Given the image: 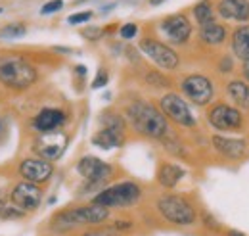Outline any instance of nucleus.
<instances>
[{
    "label": "nucleus",
    "instance_id": "f257e3e1",
    "mask_svg": "<svg viewBox=\"0 0 249 236\" xmlns=\"http://www.w3.org/2000/svg\"><path fill=\"white\" fill-rule=\"evenodd\" d=\"M126 118L130 121V125L136 129V133L150 137V138H161L169 131L167 118L156 106H152L144 100H134L126 108Z\"/></svg>",
    "mask_w": 249,
    "mask_h": 236
},
{
    "label": "nucleus",
    "instance_id": "f03ea898",
    "mask_svg": "<svg viewBox=\"0 0 249 236\" xmlns=\"http://www.w3.org/2000/svg\"><path fill=\"white\" fill-rule=\"evenodd\" d=\"M36 81V69L29 61L18 56L0 58V83L8 89L25 90Z\"/></svg>",
    "mask_w": 249,
    "mask_h": 236
},
{
    "label": "nucleus",
    "instance_id": "7ed1b4c3",
    "mask_svg": "<svg viewBox=\"0 0 249 236\" xmlns=\"http://www.w3.org/2000/svg\"><path fill=\"white\" fill-rule=\"evenodd\" d=\"M107 217H109V211L98 204L71 207V209L60 211L54 217V227L65 231V229H75V227H83V225H100Z\"/></svg>",
    "mask_w": 249,
    "mask_h": 236
},
{
    "label": "nucleus",
    "instance_id": "20e7f679",
    "mask_svg": "<svg viewBox=\"0 0 249 236\" xmlns=\"http://www.w3.org/2000/svg\"><path fill=\"white\" fill-rule=\"evenodd\" d=\"M142 196V188L132 182V180H123L113 186L104 188L100 194H96L92 204L111 209V207H130L134 206Z\"/></svg>",
    "mask_w": 249,
    "mask_h": 236
},
{
    "label": "nucleus",
    "instance_id": "39448f33",
    "mask_svg": "<svg viewBox=\"0 0 249 236\" xmlns=\"http://www.w3.org/2000/svg\"><path fill=\"white\" fill-rule=\"evenodd\" d=\"M157 211L173 225H180V227H188L194 225L197 219V213L194 206L188 202L184 196L178 194H163L157 200Z\"/></svg>",
    "mask_w": 249,
    "mask_h": 236
},
{
    "label": "nucleus",
    "instance_id": "423d86ee",
    "mask_svg": "<svg viewBox=\"0 0 249 236\" xmlns=\"http://www.w3.org/2000/svg\"><path fill=\"white\" fill-rule=\"evenodd\" d=\"M159 106H161V114L171 121H175L177 125H182V127H194L196 125V119L192 116L188 104L178 94H165L161 98Z\"/></svg>",
    "mask_w": 249,
    "mask_h": 236
},
{
    "label": "nucleus",
    "instance_id": "0eeeda50",
    "mask_svg": "<svg viewBox=\"0 0 249 236\" xmlns=\"http://www.w3.org/2000/svg\"><path fill=\"white\" fill-rule=\"evenodd\" d=\"M140 50L163 69H177L178 67V54L171 46L159 42L156 39H144L140 42Z\"/></svg>",
    "mask_w": 249,
    "mask_h": 236
},
{
    "label": "nucleus",
    "instance_id": "6e6552de",
    "mask_svg": "<svg viewBox=\"0 0 249 236\" xmlns=\"http://www.w3.org/2000/svg\"><path fill=\"white\" fill-rule=\"evenodd\" d=\"M65 148H67V135L62 131L40 133V137L35 140V152L46 161L58 159L65 152Z\"/></svg>",
    "mask_w": 249,
    "mask_h": 236
},
{
    "label": "nucleus",
    "instance_id": "1a4fd4ad",
    "mask_svg": "<svg viewBox=\"0 0 249 236\" xmlns=\"http://www.w3.org/2000/svg\"><path fill=\"white\" fill-rule=\"evenodd\" d=\"M10 200L12 204L21 209L23 213L25 211H35L36 207L40 206V200H42V190L35 184V182H18L10 194Z\"/></svg>",
    "mask_w": 249,
    "mask_h": 236
},
{
    "label": "nucleus",
    "instance_id": "9d476101",
    "mask_svg": "<svg viewBox=\"0 0 249 236\" xmlns=\"http://www.w3.org/2000/svg\"><path fill=\"white\" fill-rule=\"evenodd\" d=\"M77 171L85 180H89V184H102L111 177L113 167L94 156H85L83 159H79Z\"/></svg>",
    "mask_w": 249,
    "mask_h": 236
},
{
    "label": "nucleus",
    "instance_id": "9b49d317",
    "mask_svg": "<svg viewBox=\"0 0 249 236\" xmlns=\"http://www.w3.org/2000/svg\"><path fill=\"white\" fill-rule=\"evenodd\" d=\"M182 92L196 106H207L213 98V85L203 75H188L182 81Z\"/></svg>",
    "mask_w": 249,
    "mask_h": 236
},
{
    "label": "nucleus",
    "instance_id": "f8f14e48",
    "mask_svg": "<svg viewBox=\"0 0 249 236\" xmlns=\"http://www.w3.org/2000/svg\"><path fill=\"white\" fill-rule=\"evenodd\" d=\"M207 119L218 131H236L242 127V121H244L240 110H236L228 104H215L209 110Z\"/></svg>",
    "mask_w": 249,
    "mask_h": 236
},
{
    "label": "nucleus",
    "instance_id": "ddd939ff",
    "mask_svg": "<svg viewBox=\"0 0 249 236\" xmlns=\"http://www.w3.org/2000/svg\"><path fill=\"white\" fill-rule=\"evenodd\" d=\"M19 175L25 178L27 182H35V184H40V182H46L48 178L52 177L54 173V167L50 161L42 159V157H27L19 163Z\"/></svg>",
    "mask_w": 249,
    "mask_h": 236
},
{
    "label": "nucleus",
    "instance_id": "4468645a",
    "mask_svg": "<svg viewBox=\"0 0 249 236\" xmlns=\"http://www.w3.org/2000/svg\"><path fill=\"white\" fill-rule=\"evenodd\" d=\"M161 31L165 33V37L173 44H184L190 39V35H192V25H190L186 16L175 14V16H169V18L163 20Z\"/></svg>",
    "mask_w": 249,
    "mask_h": 236
},
{
    "label": "nucleus",
    "instance_id": "2eb2a0df",
    "mask_svg": "<svg viewBox=\"0 0 249 236\" xmlns=\"http://www.w3.org/2000/svg\"><path fill=\"white\" fill-rule=\"evenodd\" d=\"M65 123V114L62 110H56V108H44L36 114V118L33 121L35 129L38 133H52V131H58Z\"/></svg>",
    "mask_w": 249,
    "mask_h": 236
},
{
    "label": "nucleus",
    "instance_id": "dca6fc26",
    "mask_svg": "<svg viewBox=\"0 0 249 236\" xmlns=\"http://www.w3.org/2000/svg\"><path fill=\"white\" fill-rule=\"evenodd\" d=\"M213 146L220 156L228 157V159H242L244 154L248 152V144L246 140H236V138H226V137H218L215 135L211 138Z\"/></svg>",
    "mask_w": 249,
    "mask_h": 236
},
{
    "label": "nucleus",
    "instance_id": "f3484780",
    "mask_svg": "<svg viewBox=\"0 0 249 236\" xmlns=\"http://www.w3.org/2000/svg\"><path fill=\"white\" fill-rule=\"evenodd\" d=\"M218 14L224 20L234 21H248L249 20V0H220Z\"/></svg>",
    "mask_w": 249,
    "mask_h": 236
},
{
    "label": "nucleus",
    "instance_id": "a211bd4d",
    "mask_svg": "<svg viewBox=\"0 0 249 236\" xmlns=\"http://www.w3.org/2000/svg\"><path fill=\"white\" fill-rule=\"evenodd\" d=\"M123 140H124V133L123 131H115V129H100L92 137V144L104 148V150L121 146Z\"/></svg>",
    "mask_w": 249,
    "mask_h": 236
},
{
    "label": "nucleus",
    "instance_id": "6ab92c4d",
    "mask_svg": "<svg viewBox=\"0 0 249 236\" xmlns=\"http://www.w3.org/2000/svg\"><path fill=\"white\" fill-rule=\"evenodd\" d=\"M182 177H184V169H180L175 163H163L157 171V180L165 188H175Z\"/></svg>",
    "mask_w": 249,
    "mask_h": 236
},
{
    "label": "nucleus",
    "instance_id": "aec40b11",
    "mask_svg": "<svg viewBox=\"0 0 249 236\" xmlns=\"http://www.w3.org/2000/svg\"><path fill=\"white\" fill-rule=\"evenodd\" d=\"M232 50L240 59H249V25H244L232 35Z\"/></svg>",
    "mask_w": 249,
    "mask_h": 236
},
{
    "label": "nucleus",
    "instance_id": "412c9836",
    "mask_svg": "<svg viewBox=\"0 0 249 236\" xmlns=\"http://www.w3.org/2000/svg\"><path fill=\"white\" fill-rule=\"evenodd\" d=\"M199 39L205 42V44H211V46H215V44H220L224 39H226V29L222 27V25H218V23H207V25H203L201 29H199Z\"/></svg>",
    "mask_w": 249,
    "mask_h": 236
},
{
    "label": "nucleus",
    "instance_id": "4be33fe9",
    "mask_svg": "<svg viewBox=\"0 0 249 236\" xmlns=\"http://www.w3.org/2000/svg\"><path fill=\"white\" fill-rule=\"evenodd\" d=\"M228 94L242 110H249V85L244 81H232L228 85Z\"/></svg>",
    "mask_w": 249,
    "mask_h": 236
},
{
    "label": "nucleus",
    "instance_id": "5701e85b",
    "mask_svg": "<svg viewBox=\"0 0 249 236\" xmlns=\"http://www.w3.org/2000/svg\"><path fill=\"white\" fill-rule=\"evenodd\" d=\"M194 16H196V21L203 27L207 23H213V6L209 0H203L199 4L194 6Z\"/></svg>",
    "mask_w": 249,
    "mask_h": 236
},
{
    "label": "nucleus",
    "instance_id": "b1692460",
    "mask_svg": "<svg viewBox=\"0 0 249 236\" xmlns=\"http://www.w3.org/2000/svg\"><path fill=\"white\" fill-rule=\"evenodd\" d=\"M100 123L104 125V129H115V131H123L124 133V121L117 114H111V112H106L102 118H100Z\"/></svg>",
    "mask_w": 249,
    "mask_h": 236
},
{
    "label": "nucleus",
    "instance_id": "393cba45",
    "mask_svg": "<svg viewBox=\"0 0 249 236\" xmlns=\"http://www.w3.org/2000/svg\"><path fill=\"white\" fill-rule=\"evenodd\" d=\"M27 33V27L23 23H8L0 29V39H19Z\"/></svg>",
    "mask_w": 249,
    "mask_h": 236
},
{
    "label": "nucleus",
    "instance_id": "a878e982",
    "mask_svg": "<svg viewBox=\"0 0 249 236\" xmlns=\"http://www.w3.org/2000/svg\"><path fill=\"white\" fill-rule=\"evenodd\" d=\"M90 18H92V12H77V14H71V16L67 18V21H69L71 25H79V23L89 21Z\"/></svg>",
    "mask_w": 249,
    "mask_h": 236
},
{
    "label": "nucleus",
    "instance_id": "bb28decb",
    "mask_svg": "<svg viewBox=\"0 0 249 236\" xmlns=\"http://www.w3.org/2000/svg\"><path fill=\"white\" fill-rule=\"evenodd\" d=\"M62 8H63V0H50V2H46V4L40 8V14H42V16H48V14H54V12L62 10Z\"/></svg>",
    "mask_w": 249,
    "mask_h": 236
},
{
    "label": "nucleus",
    "instance_id": "cd10ccee",
    "mask_svg": "<svg viewBox=\"0 0 249 236\" xmlns=\"http://www.w3.org/2000/svg\"><path fill=\"white\" fill-rule=\"evenodd\" d=\"M107 79H109L107 71H106V69H100L98 75H96V79H94L92 89H102V87H106V85H107Z\"/></svg>",
    "mask_w": 249,
    "mask_h": 236
},
{
    "label": "nucleus",
    "instance_id": "c85d7f7f",
    "mask_svg": "<svg viewBox=\"0 0 249 236\" xmlns=\"http://www.w3.org/2000/svg\"><path fill=\"white\" fill-rule=\"evenodd\" d=\"M119 33H121V37H123V39L128 40V39L136 37V33H138V25H136V23H124Z\"/></svg>",
    "mask_w": 249,
    "mask_h": 236
},
{
    "label": "nucleus",
    "instance_id": "c756f323",
    "mask_svg": "<svg viewBox=\"0 0 249 236\" xmlns=\"http://www.w3.org/2000/svg\"><path fill=\"white\" fill-rule=\"evenodd\" d=\"M83 37L89 40H98L102 37V29L100 27H87V29H83Z\"/></svg>",
    "mask_w": 249,
    "mask_h": 236
},
{
    "label": "nucleus",
    "instance_id": "7c9ffc66",
    "mask_svg": "<svg viewBox=\"0 0 249 236\" xmlns=\"http://www.w3.org/2000/svg\"><path fill=\"white\" fill-rule=\"evenodd\" d=\"M83 236H121L119 233H115L113 229H96V231H89Z\"/></svg>",
    "mask_w": 249,
    "mask_h": 236
},
{
    "label": "nucleus",
    "instance_id": "2f4dec72",
    "mask_svg": "<svg viewBox=\"0 0 249 236\" xmlns=\"http://www.w3.org/2000/svg\"><path fill=\"white\" fill-rule=\"evenodd\" d=\"M244 73H246V77H248V81H249V59L246 61V65H244Z\"/></svg>",
    "mask_w": 249,
    "mask_h": 236
},
{
    "label": "nucleus",
    "instance_id": "473e14b6",
    "mask_svg": "<svg viewBox=\"0 0 249 236\" xmlns=\"http://www.w3.org/2000/svg\"><path fill=\"white\" fill-rule=\"evenodd\" d=\"M4 207H6V202H4V198H2V194H0V213H2Z\"/></svg>",
    "mask_w": 249,
    "mask_h": 236
},
{
    "label": "nucleus",
    "instance_id": "72a5a7b5",
    "mask_svg": "<svg viewBox=\"0 0 249 236\" xmlns=\"http://www.w3.org/2000/svg\"><path fill=\"white\" fill-rule=\"evenodd\" d=\"M228 235H230V236H244V235H242V233H236V231H230Z\"/></svg>",
    "mask_w": 249,
    "mask_h": 236
},
{
    "label": "nucleus",
    "instance_id": "f704fd0d",
    "mask_svg": "<svg viewBox=\"0 0 249 236\" xmlns=\"http://www.w3.org/2000/svg\"><path fill=\"white\" fill-rule=\"evenodd\" d=\"M150 2H152L154 6H157V4H159V2H163V0H150Z\"/></svg>",
    "mask_w": 249,
    "mask_h": 236
},
{
    "label": "nucleus",
    "instance_id": "c9c22d12",
    "mask_svg": "<svg viewBox=\"0 0 249 236\" xmlns=\"http://www.w3.org/2000/svg\"><path fill=\"white\" fill-rule=\"evenodd\" d=\"M2 12H4V10H2V8H0V14H2Z\"/></svg>",
    "mask_w": 249,
    "mask_h": 236
}]
</instances>
